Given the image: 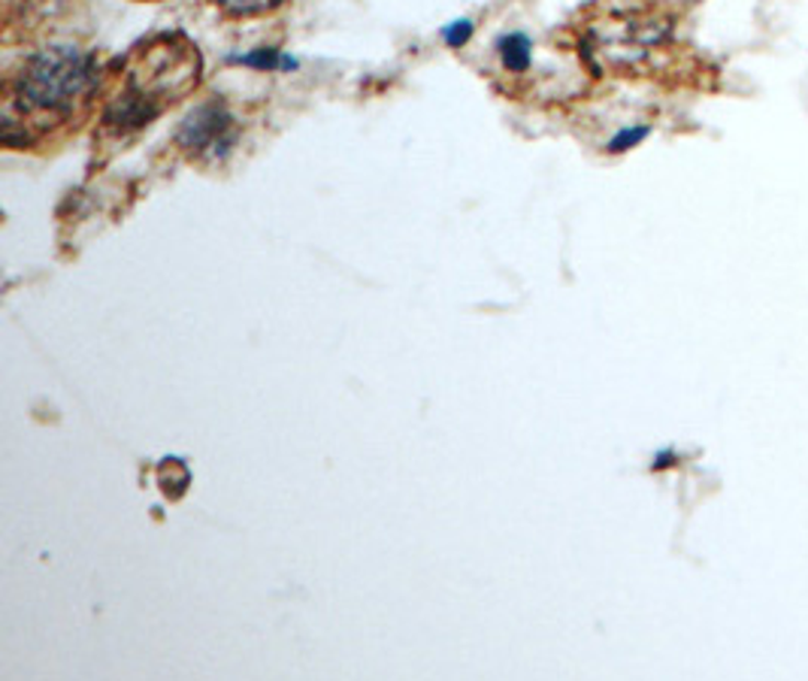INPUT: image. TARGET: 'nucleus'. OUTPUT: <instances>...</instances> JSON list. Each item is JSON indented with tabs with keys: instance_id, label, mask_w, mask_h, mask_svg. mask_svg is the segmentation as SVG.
Masks as SVG:
<instances>
[{
	"instance_id": "f257e3e1",
	"label": "nucleus",
	"mask_w": 808,
	"mask_h": 681,
	"mask_svg": "<svg viewBox=\"0 0 808 681\" xmlns=\"http://www.w3.org/2000/svg\"><path fill=\"white\" fill-rule=\"evenodd\" d=\"M101 73L98 55L79 46H46L25 55L3 82V143L27 149L77 130L98 106Z\"/></svg>"
},
{
	"instance_id": "9d476101",
	"label": "nucleus",
	"mask_w": 808,
	"mask_h": 681,
	"mask_svg": "<svg viewBox=\"0 0 808 681\" xmlns=\"http://www.w3.org/2000/svg\"><path fill=\"white\" fill-rule=\"evenodd\" d=\"M675 464H679V454H675V452H657L651 469H655V473H660V469H670V467H675Z\"/></svg>"
},
{
	"instance_id": "6e6552de",
	"label": "nucleus",
	"mask_w": 808,
	"mask_h": 681,
	"mask_svg": "<svg viewBox=\"0 0 808 681\" xmlns=\"http://www.w3.org/2000/svg\"><path fill=\"white\" fill-rule=\"evenodd\" d=\"M651 134V127L648 125H633V127H624L621 134H615V137L608 139V146L606 149L612 151V155H621V151H630L633 146H639L645 137Z\"/></svg>"
},
{
	"instance_id": "f03ea898",
	"label": "nucleus",
	"mask_w": 808,
	"mask_h": 681,
	"mask_svg": "<svg viewBox=\"0 0 808 681\" xmlns=\"http://www.w3.org/2000/svg\"><path fill=\"white\" fill-rule=\"evenodd\" d=\"M203 58L197 46L179 31L139 39L118 61V70L103 89L101 139L125 143L155 125L167 110L185 101L201 86Z\"/></svg>"
},
{
	"instance_id": "7ed1b4c3",
	"label": "nucleus",
	"mask_w": 808,
	"mask_h": 681,
	"mask_svg": "<svg viewBox=\"0 0 808 681\" xmlns=\"http://www.w3.org/2000/svg\"><path fill=\"white\" fill-rule=\"evenodd\" d=\"M572 31L581 61L596 76H663L679 58V19L655 0H594Z\"/></svg>"
},
{
	"instance_id": "20e7f679",
	"label": "nucleus",
	"mask_w": 808,
	"mask_h": 681,
	"mask_svg": "<svg viewBox=\"0 0 808 681\" xmlns=\"http://www.w3.org/2000/svg\"><path fill=\"white\" fill-rule=\"evenodd\" d=\"M237 143V118L221 101L201 103L182 122L177 134V146L191 161H221Z\"/></svg>"
},
{
	"instance_id": "423d86ee",
	"label": "nucleus",
	"mask_w": 808,
	"mask_h": 681,
	"mask_svg": "<svg viewBox=\"0 0 808 681\" xmlns=\"http://www.w3.org/2000/svg\"><path fill=\"white\" fill-rule=\"evenodd\" d=\"M497 58H500V67H503L505 76H524L531 70L533 64V39L521 31H512V34H503L497 39Z\"/></svg>"
},
{
	"instance_id": "9b49d317",
	"label": "nucleus",
	"mask_w": 808,
	"mask_h": 681,
	"mask_svg": "<svg viewBox=\"0 0 808 681\" xmlns=\"http://www.w3.org/2000/svg\"><path fill=\"white\" fill-rule=\"evenodd\" d=\"M139 3H158V0H139Z\"/></svg>"
},
{
	"instance_id": "0eeeda50",
	"label": "nucleus",
	"mask_w": 808,
	"mask_h": 681,
	"mask_svg": "<svg viewBox=\"0 0 808 681\" xmlns=\"http://www.w3.org/2000/svg\"><path fill=\"white\" fill-rule=\"evenodd\" d=\"M209 3L228 19H264L278 13L288 0H209Z\"/></svg>"
},
{
	"instance_id": "39448f33",
	"label": "nucleus",
	"mask_w": 808,
	"mask_h": 681,
	"mask_svg": "<svg viewBox=\"0 0 808 681\" xmlns=\"http://www.w3.org/2000/svg\"><path fill=\"white\" fill-rule=\"evenodd\" d=\"M70 0H3V27L7 37H13V31H37L46 25L49 19L61 13Z\"/></svg>"
},
{
	"instance_id": "1a4fd4ad",
	"label": "nucleus",
	"mask_w": 808,
	"mask_h": 681,
	"mask_svg": "<svg viewBox=\"0 0 808 681\" xmlns=\"http://www.w3.org/2000/svg\"><path fill=\"white\" fill-rule=\"evenodd\" d=\"M469 34H473V25H469V22H452V25L443 31L445 43H448L452 49H460V46L469 39Z\"/></svg>"
}]
</instances>
